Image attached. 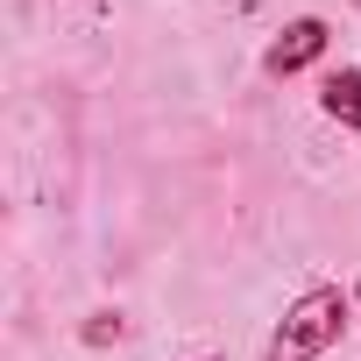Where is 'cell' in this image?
I'll return each mask as SVG.
<instances>
[{"instance_id":"2","label":"cell","mask_w":361,"mask_h":361,"mask_svg":"<svg viewBox=\"0 0 361 361\" xmlns=\"http://www.w3.org/2000/svg\"><path fill=\"white\" fill-rule=\"evenodd\" d=\"M326 36H333V29H326L319 15L283 22V29H276V43L262 50V71H269V78H298V71H312V64L326 57Z\"/></svg>"},{"instance_id":"5","label":"cell","mask_w":361,"mask_h":361,"mask_svg":"<svg viewBox=\"0 0 361 361\" xmlns=\"http://www.w3.org/2000/svg\"><path fill=\"white\" fill-rule=\"evenodd\" d=\"M199 361H220V354H199Z\"/></svg>"},{"instance_id":"3","label":"cell","mask_w":361,"mask_h":361,"mask_svg":"<svg viewBox=\"0 0 361 361\" xmlns=\"http://www.w3.org/2000/svg\"><path fill=\"white\" fill-rule=\"evenodd\" d=\"M319 106H326V121H340L347 135H361V71H333L326 92H319Z\"/></svg>"},{"instance_id":"4","label":"cell","mask_w":361,"mask_h":361,"mask_svg":"<svg viewBox=\"0 0 361 361\" xmlns=\"http://www.w3.org/2000/svg\"><path fill=\"white\" fill-rule=\"evenodd\" d=\"M106 340H121V312H92V326H85V347H106Z\"/></svg>"},{"instance_id":"1","label":"cell","mask_w":361,"mask_h":361,"mask_svg":"<svg viewBox=\"0 0 361 361\" xmlns=\"http://www.w3.org/2000/svg\"><path fill=\"white\" fill-rule=\"evenodd\" d=\"M340 333H347V290H340V283H312V290L283 312V326H276V340H269V361H319Z\"/></svg>"}]
</instances>
